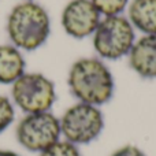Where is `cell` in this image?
<instances>
[{"label": "cell", "instance_id": "7a4b0ae2", "mask_svg": "<svg viewBox=\"0 0 156 156\" xmlns=\"http://www.w3.org/2000/svg\"><path fill=\"white\" fill-rule=\"evenodd\" d=\"M5 32L10 43L21 51H36L51 34V18L41 4L33 0L22 2L8 14Z\"/></svg>", "mask_w": 156, "mask_h": 156}, {"label": "cell", "instance_id": "277c9868", "mask_svg": "<svg viewBox=\"0 0 156 156\" xmlns=\"http://www.w3.org/2000/svg\"><path fill=\"white\" fill-rule=\"evenodd\" d=\"M63 140L74 145H88L96 141L104 130V114L97 105L77 101L59 118Z\"/></svg>", "mask_w": 156, "mask_h": 156}, {"label": "cell", "instance_id": "5b68a950", "mask_svg": "<svg viewBox=\"0 0 156 156\" xmlns=\"http://www.w3.org/2000/svg\"><path fill=\"white\" fill-rule=\"evenodd\" d=\"M11 101L25 114L51 111L56 101V86L45 74L25 71L11 83Z\"/></svg>", "mask_w": 156, "mask_h": 156}, {"label": "cell", "instance_id": "52a82bcc", "mask_svg": "<svg viewBox=\"0 0 156 156\" xmlns=\"http://www.w3.org/2000/svg\"><path fill=\"white\" fill-rule=\"evenodd\" d=\"M101 18L90 0H70L62 11L60 23L67 36L82 40L92 37Z\"/></svg>", "mask_w": 156, "mask_h": 156}, {"label": "cell", "instance_id": "8992f818", "mask_svg": "<svg viewBox=\"0 0 156 156\" xmlns=\"http://www.w3.org/2000/svg\"><path fill=\"white\" fill-rule=\"evenodd\" d=\"M15 137L22 148L40 154L62 138L59 118L51 111L25 114L15 127Z\"/></svg>", "mask_w": 156, "mask_h": 156}, {"label": "cell", "instance_id": "4fadbf2b", "mask_svg": "<svg viewBox=\"0 0 156 156\" xmlns=\"http://www.w3.org/2000/svg\"><path fill=\"white\" fill-rule=\"evenodd\" d=\"M15 119V105L10 97L0 93V134L12 125Z\"/></svg>", "mask_w": 156, "mask_h": 156}, {"label": "cell", "instance_id": "3957f363", "mask_svg": "<svg viewBox=\"0 0 156 156\" xmlns=\"http://www.w3.org/2000/svg\"><path fill=\"white\" fill-rule=\"evenodd\" d=\"M136 40V29L125 15L103 16L92 34L93 49L103 60H119L127 56Z\"/></svg>", "mask_w": 156, "mask_h": 156}, {"label": "cell", "instance_id": "2e32d148", "mask_svg": "<svg viewBox=\"0 0 156 156\" xmlns=\"http://www.w3.org/2000/svg\"><path fill=\"white\" fill-rule=\"evenodd\" d=\"M23 2H27V0H23Z\"/></svg>", "mask_w": 156, "mask_h": 156}, {"label": "cell", "instance_id": "ba28073f", "mask_svg": "<svg viewBox=\"0 0 156 156\" xmlns=\"http://www.w3.org/2000/svg\"><path fill=\"white\" fill-rule=\"evenodd\" d=\"M129 66L138 77L156 80V34H143L130 49Z\"/></svg>", "mask_w": 156, "mask_h": 156}, {"label": "cell", "instance_id": "8fae6325", "mask_svg": "<svg viewBox=\"0 0 156 156\" xmlns=\"http://www.w3.org/2000/svg\"><path fill=\"white\" fill-rule=\"evenodd\" d=\"M101 16L122 15L129 5V0H90Z\"/></svg>", "mask_w": 156, "mask_h": 156}, {"label": "cell", "instance_id": "5bb4252c", "mask_svg": "<svg viewBox=\"0 0 156 156\" xmlns=\"http://www.w3.org/2000/svg\"><path fill=\"white\" fill-rule=\"evenodd\" d=\"M110 156H147V155L140 147L133 145V144H126V145L116 148Z\"/></svg>", "mask_w": 156, "mask_h": 156}, {"label": "cell", "instance_id": "6da1fadb", "mask_svg": "<svg viewBox=\"0 0 156 156\" xmlns=\"http://www.w3.org/2000/svg\"><path fill=\"white\" fill-rule=\"evenodd\" d=\"M67 86L77 101L101 107L114 97L115 78L103 59L86 56L71 65Z\"/></svg>", "mask_w": 156, "mask_h": 156}, {"label": "cell", "instance_id": "9c48e42d", "mask_svg": "<svg viewBox=\"0 0 156 156\" xmlns=\"http://www.w3.org/2000/svg\"><path fill=\"white\" fill-rule=\"evenodd\" d=\"M26 71V60L19 48L0 44V83L11 85Z\"/></svg>", "mask_w": 156, "mask_h": 156}, {"label": "cell", "instance_id": "7c38bea8", "mask_svg": "<svg viewBox=\"0 0 156 156\" xmlns=\"http://www.w3.org/2000/svg\"><path fill=\"white\" fill-rule=\"evenodd\" d=\"M38 156H82V155H81L80 147L60 138L59 141H56L51 147H48L43 152H40Z\"/></svg>", "mask_w": 156, "mask_h": 156}, {"label": "cell", "instance_id": "9a60e30c", "mask_svg": "<svg viewBox=\"0 0 156 156\" xmlns=\"http://www.w3.org/2000/svg\"><path fill=\"white\" fill-rule=\"evenodd\" d=\"M0 156H21L19 154L14 151H10V149H2L0 148Z\"/></svg>", "mask_w": 156, "mask_h": 156}, {"label": "cell", "instance_id": "30bf717a", "mask_svg": "<svg viewBox=\"0 0 156 156\" xmlns=\"http://www.w3.org/2000/svg\"><path fill=\"white\" fill-rule=\"evenodd\" d=\"M127 19L143 34H156V0H132Z\"/></svg>", "mask_w": 156, "mask_h": 156}]
</instances>
